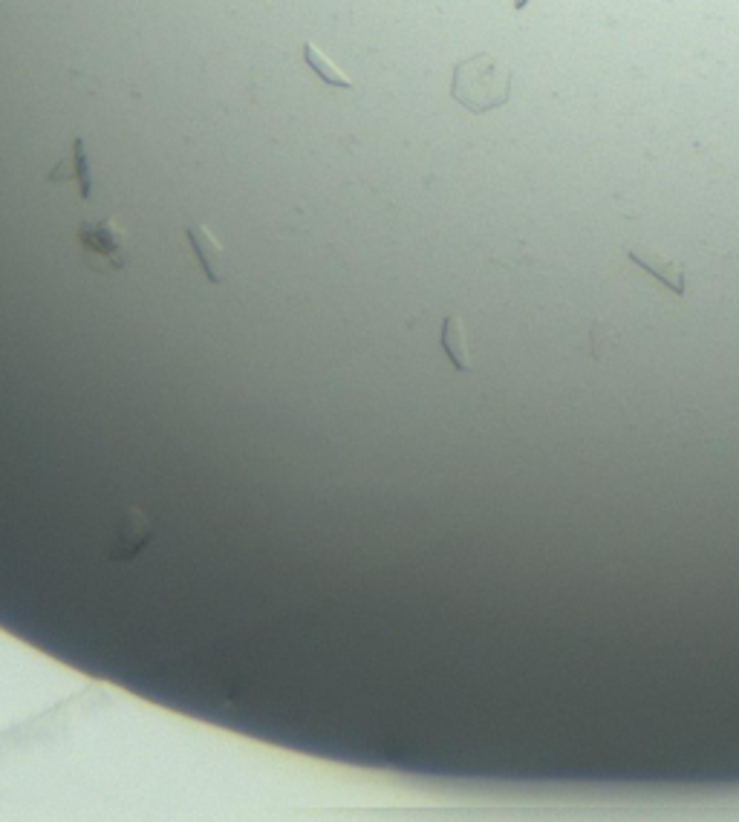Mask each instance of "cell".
Segmentation results:
<instances>
[{"instance_id": "1", "label": "cell", "mask_w": 739, "mask_h": 822, "mask_svg": "<svg viewBox=\"0 0 739 822\" xmlns=\"http://www.w3.org/2000/svg\"><path fill=\"white\" fill-rule=\"evenodd\" d=\"M511 96V70L500 64L494 55L480 52L474 58H465L454 67L451 81V99L462 104L468 113L483 116L488 110L503 107Z\"/></svg>"}, {"instance_id": "2", "label": "cell", "mask_w": 739, "mask_h": 822, "mask_svg": "<svg viewBox=\"0 0 739 822\" xmlns=\"http://www.w3.org/2000/svg\"><path fill=\"white\" fill-rule=\"evenodd\" d=\"M76 240L84 251V260L96 272H104V269L122 272L128 266V234L113 217L84 220L78 225Z\"/></svg>"}, {"instance_id": "3", "label": "cell", "mask_w": 739, "mask_h": 822, "mask_svg": "<svg viewBox=\"0 0 739 822\" xmlns=\"http://www.w3.org/2000/svg\"><path fill=\"white\" fill-rule=\"evenodd\" d=\"M153 525L145 511L139 508H128L122 511L116 531H113V546H110V557L113 560H133L142 548L151 543Z\"/></svg>"}, {"instance_id": "4", "label": "cell", "mask_w": 739, "mask_h": 822, "mask_svg": "<svg viewBox=\"0 0 739 822\" xmlns=\"http://www.w3.org/2000/svg\"><path fill=\"white\" fill-rule=\"evenodd\" d=\"M185 237L191 243V251L197 254L208 283H223L226 280V257H223V246L214 240V234L205 225L197 223L185 228Z\"/></svg>"}, {"instance_id": "5", "label": "cell", "mask_w": 739, "mask_h": 822, "mask_svg": "<svg viewBox=\"0 0 739 822\" xmlns=\"http://www.w3.org/2000/svg\"><path fill=\"white\" fill-rule=\"evenodd\" d=\"M627 254L644 272L656 274L670 292L685 295V266L682 263H676V260H670V257H664V254L653 249H630Z\"/></svg>"}, {"instance_id": "6", "label": "cell", "mask_w": 739, "mask_h": 822, "mask_svg": "<svg viewBox=\"0 0 739 822\" xmlns=\"http://www.w3.org/2000/svg\"><path fill=\"white\" fill-rule=\"evenodd\" d=\"M64 179H76L81 200H90V194H93V174H90L87 148H84V139H81V136L73 142L70 159H67V162H58L50 171V182H64Z\"/></svg>"}, {"instance_id": "7", "label": "cell", "mask_w": 739, "mask_h": 822, "mask_svg": "<svg viewBox=\"0 0 739 822\" xmlns=\"http://www.w3.org/2000/svg\"><path fill=\"white\" fill-rule=\"evenodd\" d=\"M439 341H442V349H445V355L451 358V364L457 367V370H471V352H468V338H465V324H462V318H457V315H448L445 321H442V335H439Z\"/></svg>"}, {"instance_id": "8", "label": "cell", "mask_w": 739, "mask_h": 822, "mask_svg": "<svg viewBox=\"0 0 739 822\" xmlns=\"http://www.w3.org/2000/svg\"><path fill=\"white\" fill-rule=\"evenodd\" d=\"M304 61L306 67L312 70V73H318L327 84H332V87H341V90H353V81H350V75L344 73V70H338L335 64H332L330 58L324 55V52L318 50L312 41H306L304 44Z\"/></svg>"}, {"instance_id": "9", "label": "cell", "mask_w": 739, "mask_h": 822, "mask_svg": "<svg viewBox=\"0 0 739 822\" xmlns=\"http://www.w3.org/2000/svg\"><path fill=\"white\" fill-rule=\"evenodd\" d=\"M529 6V0H514V9L520 12V9H526Z\"/></svg>"}]
</instances>
